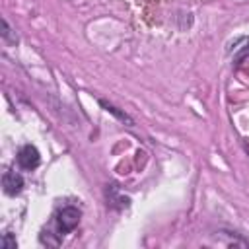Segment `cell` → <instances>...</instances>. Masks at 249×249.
Returning a JSON list of instances; mask_svg holds the SVG:
<instances>
[{
    "label": "cell",
    "instance_id": "cell-5",
    "mask_svg": "<svg viewBox=\"0 0 249 249\" xmlns=\"http://www.w3.org/2000/svg\"><path fill=\"white\" fill-rule=\"evenodd\" d=\"M2 37H4V41H10V43H16L18 41V37L12 35V29H10V25H8L6 19H2Z\"/></svg>",
    "mask_w": 249,
    "mask_h": 249
},
{
    "label": "cell",
    "instance_id": "cell-6",
    "mask_svg": "<svg viewBox=\"0 0 249 249\" xmlns=\"http://www.w3.org/2000/svg\"><path fill=\"white\" fill-rule=\"evenodd\" d=\"M0 245H2V249H16V239L12 237V233H4V237H2V241H0Z\"/></svg>",
    "mask_w": 249,
    "mask_h": 249
},
{
    "label": "cell",
    "instance_id": "cell-3",
    "mask_svg": "<svg viewBox=\"0 0 249 249\" xmlns=\"http://www.w3.org/2000/svg\"><path fill=\"white\" fill-rule=\"evenodd\" d=\"M23 177L18 173V171H6L4 175H2V189H4V193L6 195H10V196H16V195H19L21 191H23Z\"/></svg>",
    "mask_w": 249,
    "mask_h": 249
},
{
    "label": "cell",
    "instance_id": "cell-1",
    "mask_svg": "<svg viewBox=\"0 0 249 249\" xmlns=\"http://www.w3.org/2000/svg\"><path fill=\"white\" fill-rule=\"evenodd\" d=\"M80 218H82V212H80L78 208H74V206H64V208H60V210L56 212V216H54L56 231H58L60 235L72 231V230L80 224Z\"/></svg>",
    "mask_w": 249,
    "mask_h": 249
},
{
    "label": "cell",
    "instance_id": "cell-2",
    "mask_svg": "<svg viewBox=\"0 0 249 249\" xmlns=\"http://www.w3.org/2000/svg\"><path fill=\"white\" fill-rule=\"evenodd\" d=\"M39 163H41V154H39V150H37L35 146L25 144V146L19 148V152H18V165H19L21 169L31 171V169H35Z\"/></svg>",
    "mask_w": 249,
    "mask_h": 249
},
{
    "label": "cell",
    "instance_id": "cell-4",
    "mask_svg": "<svg viewBox=\"0 0 249 249\" xmlns=\"http://www.w3.org/2000/svg\"><path fill=\"white\" fill-rule=\"evenodd\" d=\"M99 105H101V107H103V109H105L107 113H111V115H115L117 119H121L123 123H126L128 126H132V124H134V121H132V119H130V117H128L126 113H123V111H119V109H117L115 105H111V103H107V101H103V99L99 101Z\"/></svg>",
    "mask_w": 249,
    "mask_h": 249
}]
</instances>
